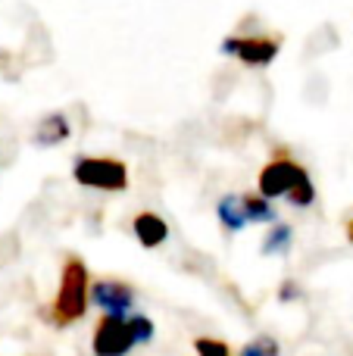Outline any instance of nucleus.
Instances as JSON below:
<instances>
[{
	"mask_svg": "<svg viewBox=\"0 0 353 356\" xmlns=\"http://www.w3.org/2000/svg\"><path fill=\"white\" fill-rule=\"evenodd\" d=\"M135 347H138V341L129 325V316L104 313L94 322V334H91L94 356H129Z\"/></svg>",
	"mask_w": 353,
	"mask_h": 356,
	"instance_id": "nucleus-3",
	"label": "nucleus"
},
{
	"mask_svg": "<svg viewBox=\"0 0 353 356\" xmlns=\"http://www.w3.org/2000/svg\"><path fill=\"white\" fill-rule=\"evenodd\" d=\"M91 303L104 313H131L135 307V288L122 278H97L91 282Z\"/></svg>",
	"mask_w": 353,
	"mask_h": 356,
	"instance_id": "nucleus-6",
	"label": "nucleus"
},
{
	"mask_svg": "<svg viewBox=\"0 0 353 356\" xmlns=\"http://www.w3.org/2000/svg\"><path fill=\"white\" fill-rule=\"evenodd\" d=\"M216 213H219V222H222L225 232H241L247 225V216H244V203H241V194H229L216 203Z\"/></svg>",
	"mask_w": 353,
	"mask_h": 356,
	"instance_id": "nucleus-8",
	"label": "nucleus"
},
{
	"mask_svg": "<svg viewBox=\"0 0 353 356\" xmlns=\"http://www.w3.org/2000/svg\"><path fill=\"white\" fill-rule=\"evenodd\" d=\"M291 225H285V222H275V228L266 234V241H263V253H281L291 247Z\"/></svg>",
	"mask_w": 353,
	"mask_h": 356,
	"instance_id": "nucleus-11",
	"label": "nucleus"
},
{
	"mask_svg": "<svg viewBox=\"0 0 353 356\" xmlns=\"http://www.w3.org/2000/svg\"><path fill=\"white\" fill-rule=\"evenodd\" d=\"M79 184L94 191H125L129 188V166L116 156H79L72 166Z\"/></svg>",
	"mask_w": 353,
	"mask_h": 356,
	"instance_id": "nucleus-2",
	"label": "nucleus"
},
{
	"mask_svg": "<svg viewBox=\"0 0 353 356\" xmlns=\"http://www.w3.org/2000/svg\"><path fill=\"white\" fill-rule=\"evenodd\" d=\"M288 200H291L294 207H310V203L316 200V188H313V178H304V181H300L297 188L288 194Z\"/></svg>",
	"mask_w": 353,
	"mask_h": 356,
	"instance_id": "nucleus-15",
	"label": "nucleus"
},
{
	"mask_svg": "<svg viewBox=\"0 0 353 356\" xmlns=\"http://www.w3.org/2000/svg\"><path fill=\"white\" fill-rule=\"evenodd\" d=\"M281 41L272 35H250V38H225L222 41V54L238 56L244 66H269L279 56Z\"/></svg>",
	"mask_w": 353,
	"mask_h": 356,
	"instance_id": "nucleus-5",
	"label": "nucleus"
},
{
	"mask_svg": "<svg viewBox=\"0 0 353 356\" xmlns=\"http://www.w3.org/2000/svg\"><path fill=\"white\" fill-rule=\"evenodd\" d=\"M88 303H91V275H88V266L81 257L69 253L63 259L60 288H56L54 303L44 309V319L56 328H66L88 313Z\"/></svg>",
	"mask_w": 353,
	"mask_h": 356,
	"instance_id": "nucleus-1",
	"label": "nucleus"
},
{
	"mask_svg": "<svg viewBox=\"0 0 353 356\" xmlns=\"http://www.w3.org/2000/svg\"><path fill=\"white\" fill-rule=\"evenodd\" d=\"M38 144H60L69 138V122L63 113H50L41 125H38Z\"/></svg>",
	"mask_w": 353,
	"mask_h": 356,
	"instance_id": "nucleus-10",
	"label": "nucleus"
},
{
	"mask_svg": "<svg viewBox=\"0 0 353 356\" xmlns=\"http://www.w3.org/2000/svg\"><path fill=\"white\" fill-rule=\"evenodd\" d=\"M281 300H294V297H300V291H297V284H294V282H285V284H281Z\"/></svg>",
	"mask_w": 353,
	"mask_h": 356,
	"instance_id": "nucleus-16",
	"label": "nucleus"
},
{
	"mask_svg": "<svg viewBox=\"0 0 353 356\" xmlns=\"http://www.w3.org/2000/svg\"><path fill=\"white\" fill-rule=\"evenodd\" d=\"M347 238H350V244H353V219L347 222Z\"/></svg>",
	"mask_w": 353,
	"mask_h": 356,
	"instance_id": "nucleus-17",
	"label": "nucleus"
},
{
	"mask_svg": "<svg viewBox=\"0 0 353 356\" xmlns=\"http://www.w3.org/2000/svg\"><path fill=\"white\" fill-rule=\"evenodd\" d=\"M194 350H197V356H231V347L219 338H197Z\"/></svg>",
	"mask_w": 353,
	"mask_h": 356,
	"instance_id": "nucleus-13",
	"label": "nucleus"
},
{
	"mask_svg": "<svg viewBox=\"0 0 353 356\" xmlns=\"http://www.w3.org/2000/svg\"><path fill=\"white\" fill-rule=\"evenodd\" d=\"M304 178H310L306 175V169L300 166L288 150H279V154H275L272 160L260 169L256 188H260V194H266L269 200H275V197H288L300 181H304Z\"/></svg>",
	"mask_w": 353,
	"mask_h": 356,
	"instance_id": "nucleus-4",
	"label": "nucleus"
},
{
	"mask_svg": "<svg viewBox=\"0 0 353 356\" xmlns=\"http://www.w3.org/2000/svg\"><path fill=\"white\" fill-rule=\"evenodd\" d=\"M131 232H135L138 244L147 247V250H150V247H160L163 241L169 238V225L156 213H150V209H147V213H138L135 216V222H131Z\"/></svg>",
	"mask_w": 353,
	"mask_h": 356,
	"instance_id": "nucleus-7",
	"label": "nucleus"
},
{
	"mask_svg": "<svg viewBox=\"0 0 353 356\" xmlns=\"http://www.w3.org/2000/svg\"><path fill=\"white\" fill-rule=\"evenodd\" d=\"M238 356H281V350H279V341L275 338H256V341H250V344H244L241 350H238Z\"/></svg>",
	"mask_w": 353,
	"mask_h": 356,
	"instance_id": "nucleus-12",
	"label": "nucleus"
},
{
	"mask_svg": "<svg viewBox=\"0 0 353 356\" xmlns=\"http://www.w3.org/2000/svg\"><path fill=\"white\" fill-rule=\"evenodd\" d=\"M241 203H244V216H247V222L254 225V222H275V207L272 200H269L266 194H241Z\"/></svg>",
	"mask_w": 353,
	"mask_h": 356,
	"instance_id": "nucleus-9",
	"label": "nucleus"
},
{
	"mask_svg": "<svg viewBox=\"0 0 353 356\" xmlns=\"http://www.w3.org/2000/svg\"><path fill=\"white\" fill-rule=\"evenodd\" d=\"M129 325H131V332H135L138 344H150V341H154L156 328H154V322H150L147 316H129Z\"/></svg>",
	"mask_w": 353,
	"mask_h": 356,
	"instance_id": "nucleus-14",
	"label": "nucleus"
}]
</instances>
